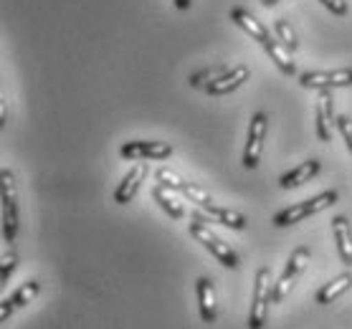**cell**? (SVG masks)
I'll use <instances>...</instances> for the list:
<instances>
[{"label":"cell","mask_w":352,"mask_h":329,"mask_svg":"<svg viewBox=\"0 0 352 329\" xmlns=\"http://www.w3.org/2000/svg\"><path fill=\"white\" fill-rule=\"evenodd\" d=\"M335 203H337V190H324V193L314 195L309 201L294 203V205L279 210V213L272 218V223L276 225V228H287V225L302 223V220H307L309 216H317V213L327 210L329 205H335Z\"/></svg>","instance_id":"6da1fadb"},{"label":"cell","mask_w":352,"mask_h":329,"mask_svg":"<svg viewBox=\"0 0 352 329\" xmlns=\"http://www.w3.org/2000/svg\"><path fill=\"white\" fill-rule=\"evenodd\" d=\"M272 269L261 266L256 271L254 281V294H251V309H248V329H264L266 317H269V306H272Z\"/></svg>","instance_id":"7a4b0ae2"},{"label":"cell","mask_w":352,"mask_h":329,"mask_svg":"<svg viewBox=\"0 0 352 329\" xmlns=\"http://www.w3.org/2000/svg\"><path fill=\"white\" fill-rule=\"evenodd\" d=\"M0 180H3V193H0V203H3V243L13 246L18 236V190H16V175L8 168L0 170Z\"/></svg>","instance_id":"3957f363"},{"label":"cell","mask_w":352,"mask_h":329,"mask_svg":"<svg viewBox=\"0 0 352 329\" xmlns=\"http://www.w3.org/2000/svg\"><path fill=\"white\" fill-rule=\"evenodd\" d=\"M307 264H309V249L307 246H299V249L292 251L287 266H284V273L274 281V291H272V304H281L284 297L294 289V284L299 281V276L305 273Z\"/></svg>","instance_id":"277c9868"},{"label":"cell","mask_w":352,"mask_h":329,"mask_svg":"<svg viewBox=\"0 0 352 329\" xmlns=\"http://www.w3.org/2000/svg\"><path fill=\"white\" fill-rule=\"evenodd\" d=\"M188 231H190L192 238H195L198 243H203V246H206V249H208L210 253H213V256L226 266V269H236V266H239V256H236V251H233L223 238H218L208 225H203V223L195 220V223L188 225Z\"/></svg>","instance_id":"5b68a950"},{"label":"cell","mask_w":352,"mask_h":329,"mask_svg":"<svg viewBox=\"0 0 352 329\" xmlns=\"http://www.w3.org/2000/svg\"><path fill=\"white\" fill-rule=\"evenodd\" d=\"M266 129H269V120H266V114L256 112L254 117H251V124H248L246 150H243V168L246 170L258 168V157H261V150H264Z\"/></svg>","instance_id":"8992f818"},{"label":"cell","mask_w":352,"mask_h":329,"mask_svg":"<svg viewBox=\"0 0 352 329\" xmlns=\"http://www.w3.org/2000/svg\"><path fill=\"white\" fill-rule=\"evenodd\" d=\"M299 84L305 89H344L352 87V69H335V71H305L299 76Z\"/></svg>","instance_id":"52a82bcc"},{"label":"cell","mask_w":352,"mask_h":329,"mask_svg":"<svg viewBox=\"0 0 352 329\" xmlns=\"http://www.w3.org/2000/svg\"><path fill=\"white\" fill-rule=\"evenodd\" d=\"M314 120H317V137H320V142H329L332 139V129L337 127L332 89L320 91V99H317V106H314Z\"/></svg>","instance_id":"ba28073f"},{"label":"cell","mask_w":352,"mask_h":329,"mask_svg":"<svg viewBox=\"0 0 352 329\" xmlns=\"http://www.w3.org/2000/svg\"><path fill=\"white\" fill-rule=\"evenodd\" d=\"M120 155L124 160H168L173 155V145L168 142H124L120 147Z\"/></svg>","instance_id":"9c48e42d"},{"label":"cell","mask_w":352,"mask_h":329,"mask_svg":"<svg viewBox=\"0 0 352 329\" xmlns=\"http://www.w3.org/2000/svg\"><path fill=\"white\" fill-rule=\"evenodd\" d=\"M147 172H150V168H147L144 162H137L135 168H129V172L122 177V183L117 185V190H114V203H117V205H127L129 201H135L137 190H140V185L144 183Z\"/></svg>","instance_id":"30bf717a"},{"label":"cell","mask_w":352,"mask_h":329,"mask_svg":"<svg viewBox=\"0 0 352 329\" xmlns=\"http://www.w3.org/2000/svg\"><path fill=\"white\" fill-rule=\"evenodd\" d=\"M248 76H251V69H248L246 64H239V66H233L226 76H221L218 81H210L208 87H203V89H206V94H210V97H223V94H231V91H236L239 87H243L248 81Z\"/></svg>","instance_id":"8fae6325"},{"label":"cell","mask_w":352,"mask_h":329,"mask_svg":"<svg viewBox=\"0 0 352 329\" xmlns=\"http://www.w3.org/2000/svg\"><path fill=\"white\" fill-rule=\"evenodd\" d=\"M228 18H231L233 23L239 25V28L246 33V36H251V41H256V43H261V46L272 41V33H269V28H266L261 21H256V18L251 16L246 8H231Z\"/></svg>","instance_id":"7c38bea8"},{"label":"cell","mask_w":352,"mask_h":329,"mask_svg":"<svg viewBox=\"0 0 352 329\" xmlns=\"http://www.w3.org/2000/svg\"><path fill=\"white\" fill-rule=\"evenodd\" d=\"M41 294V284L36 279L25 281V284H21L16 289V294L8 299H3V306H0V321H6L10 317V314L16 312V309H21V306L31 304L33 299Z\"/></svg>","instance_id":"4fadbf2b"},{"label":"cell","mask_w":352,"mask_h":329,"mask_svg":"<svg viewBox=\"0 0 352 329\" xmlns=\"http://www.w3.org/2000/svg\"><path fill=\"white\" fill-rule=\"evenodd\" d=\"M195 291H198V306H200V317L206 324H213L218 317V302H216V289H213V281L200 276L195 281Z\"/></svg>","instance_id":"5bb4252c"},{"label":"cell","mask_w":352,"mask_h":329,"mask_svg":"<svg viewBox=\"0 0 352 329\" xmlns=\"http://www.w3.org/2000/svg\"><path fill=\"white\" fill-rule=\"evenodd\" d=\"M332 236L337 243V253L344 266H352V225L344 216L332 218Z\"/></svg>","instance_id":"9a60e30c"},{"label":"cell","mask_w":352,"mask_h":329,"mask_svg":"<svg viewBox=\"0 0 352 329\" xmlns=\"http://www.w3.org/2000/svg\"><path fill=\"white\" fill-rule=\"evenodd\" d=\"M320 160L317 157H312V160H307V162H302V165H296L294 170H289L287 175L281 177L279 180V185L284 188V190H292V188H299V185H305V183H309L317 172H320Z\"/></svg>","instance_id":"2e32d148"},{"label":"cell","mask_w":352,"mask_h":329,"mask_svg":"<svg viewBox=\"0 0 352 329\" xmlns=\"http://www.w3.org/2000/svg\"><path fill=\"white\" fill-rule=\"evenodd\" d=\"M352 286V273L350 271H342V273H337L335 279L329 281V284H324L320 291H317V297H314V302L322 306H327L332 304L335 299H340L344 294V291Z\"/></svg>","instance_id":"e0dca14e"},{"label":"cell","mask_w":352,"mask_h":329,"mask_svg":"<svg viewBox=\"0 0 352 329\" xmlns=\"http://www.w3.org/2000/svg\"><path fill=\"white\" fill-rule=\"evenodd\" d=\"M153 198L155 203H160V208L168 213L173 220H180V218L185 216V210H183V203H177V198L173 193H170V188H165V185H155L153 188Z\"/></svg>","instance_id":"ac0fdd59"},{"label":"cell","mask_w":352,"mask_h":329,"mask_svg":"<svg viewBox=\"0 0 352 329\" xmlns=\"http://www.w3.org/2000/svg\"><path fill=\"white\" fill-rule=\"evenodd\" d=\"M261 49L266 51V56L272 58V61H274V64H276V69H279L281 73H287V76H294V73H296V66H294V61L289 58L287 49L281 46L279 41L272 38V41H269V43H264Z\"/></svg>","instance_id":"d6986e66"},{"label":"cell","mask_w":352,"mask_h":329,"mask_svg":"<svg viewBox=\"0 0 352 329\" xmlns=\"http://www.w3.org/2000/svg\"><path fill=\"white\" fill-rule=\"evenodd\" d=\"M180 193H183L190 203H195L198 208L208 210L210 218H213V213H216V208H218V203L213 201V198H210V195L206 193L203 188H198V185H192V183H188V180H185L183 188H180Z\"/></svg>","instance_id":"ffe728a7"},{"label":"cell","mask_w":352,"mask_h":329,"mask_svg":"<svg viewBox=\"0 0 352 329\" xmlns=\"http://www.w3.org/2000/svg\"><path fill=\"white\" fill-rule=\"evenodd\" d=\"M231 69H233V66H226V64L206 66V69H200V71L190 73V76H188V84H190V87H208L210 81H218L221 76H226V73L231 71Z\"/></svg>","instance_id":"44dd1931"},{"label":"cell","mask_w":352,"mask_h":329,"mask_svg":"<svg viewBox=\"0 0 352 329\" xmlns=\"http://www.w3.org/2000/svg\"><path fill=\"white\" fill-rule=\"evenodd\" d=\"M213 220L226 228H233V231H243L246 228V218L241 216L239 210H231V208H223V205H218L216 213H213Z\"/></svg>","instance_id":"7402d4cb"},{"label":"cell","mask_w":352,"mask_h":329,"mask_svg":"<svg viewBox=\"0 0 352 329\" xmlns=\"http://www.w3.org/2000/svg\"><path fill=\"white\" fill-rule=\"evenodd\" d=\"M274 31H276V41H279L281 46L287 51H296L299 49V41H296V33L294 28H292V23L289 21H284V18H279L276 23H274Z\"/></svg>","instance_id":"603a6c76"},{"label":"cell","mask_w":352,"mask_h":329,"mask_svg":"<svg viewBox=\"0 0 352 329\" xmlns=\"http://www.w3.org/2000/svg\"><path fill=\"white\" fill-rule=\"evenodd\" d=\"M155 180H157L160 185H165V188H170V190H177V193H180V188H183V183H185L183 177L175 175V172L168 168L157 170V172H155Z\"/></svg>","instance_id":"cb8c5ba5"},{"label":"cell","mask_w":352,"mask_h":329,"mask_svg":"<svg viewBox=\"0 0 352 329\" xmlns=\"http://www.w3.org/2000/svg\"><path fill=\"white\" fill-rule=\"evenodd\" d=\"M16 264H18L16 251H13V246L6 243V249H3V269H0V281H3V284L10 279V273L16 271Z\"/></svg>","instance_id":"d4e9b609"},{"label":"cell","mask_w":352,"mask_h":329,"mask_svg":"<svg viewBox=\"0 0 352 329\" xmlns=\"http://www.w3.org/2000/svg\"><path fill=\"white\" fill-rule=\"evenodd\" d=\"M337 129H340L344 145H347V150H350V155H352V117H347V114L337 117Z\"/></svg>","instance_id":"484cf974"},{"label":"cell","mask_w":352,"mask_h":329,"mask_svg":"<svg viewBox=\"0 0 352 329\" xmlns=\"http://www.w3.org/2000/svg\"><path fill=\"white\" fill-rule=\"evenodd\" d=\"M320 3L337 18H344L347 16V10H350L347 8V0H320Z\"/></svg>","instance_id":"4316f807"},{"label":"cell","mask_w":352,"mask_h":329,"mask_svg":"<svg viewBox=\"0 0 352 329\" xmlns=\"http://www.w3.org/2000/svg\"><path fill=\"white\" fill-rule=\"evenodd\" d=\"M173 3H175V8H177V10H188V8H190L192 0H173Z\"/></svg>","instance_id":"83f0119b"},{"label":"cell","mask_w":352,"mask_h":329,"mask_svg":"<svg viewBox=\"0 0 352 329\" xmlns=\"http://www.w3.org/2000/svg\"><path fill=\"white\" fill-rule=\"evenodd\" d=\"M261 3H264L266 8H274V5H276V3H281V0H261Z\"/></svg>","instance_id":"f1b7e54d"}]
</instances>
